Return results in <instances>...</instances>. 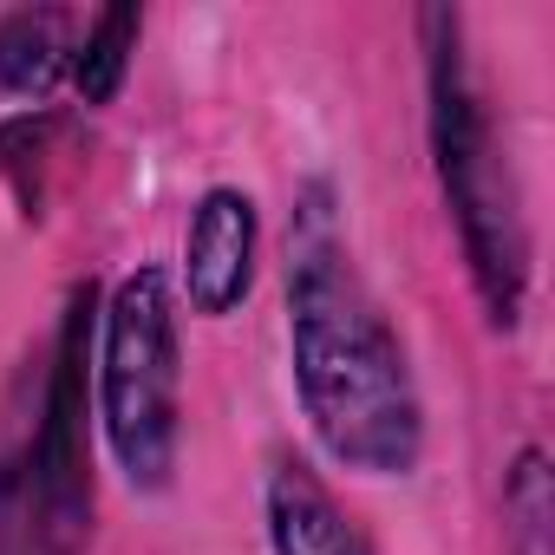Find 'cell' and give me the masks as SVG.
Listing matches in <instances>:
<instances>
[{
  "label": "cell",
  "mask_w": 555,
  "mask_h": 555,
  "mask_svg": "<svg viewBox=\"0 0 555 555\" xmlns=\"http://www.w3.org/2000/svg\"><path fill=\"white\" fill-rule=\"evenodd\" d=\"M248 261H255V203L242 190H209L190 216L183 242V282L203 314H229L248 295Z\"/></svg>",
  "instance_id": "cell-4"
},
{
  "label": "cell",
  "mask_w": 555,
  "mask_h": 555,
  "mask_svg": "<svg viewBox=\"0 0 555 555\" xmlns=\"http://www.w3.org/2000/svg\"><path fill=\"white\" fill-rule=\"evenodd\" d=\"M268 535H274V555H373L366 535L321 490V477L301 464H282L268 477Z\"/></svg>",
  "instance_id": "cell-5"
},
{
  "label": "cell",
  "mask_w": 555,
  "mask_h": 555,
  "mask_svg": "<svg viewBox=\"0 0 555 555\" xmlns=\"http://www.w3.org/2000/svg\"><path fill=\"white\" fill-rule=\"evenodd\" d=\"M66 14L53 8H27L0 21V86L14 92H47L66 66Z\"/></svg>",
  "instance_id": "cell-6"
},
{
  "label": "cell",
  "mask_w": 555,
  "mask_h": 555,
  "mask_svg": "<svg viewBox=\"0 0 555 555\" xmlns=\"http://www.w3.org/2000/svg\"><path fill=\"white\" fill-rule=\"evenodd\" d=\"M509 516L529 542V555H542V516H548V477H542V457L529 451L522 470H516V490H509Z\"/></svg>",
  "instance_id": "cell-8"
},
{
  "label": "cell",
  "mask_w": 555,
  "mask_h": 555,
  "mask_svg": "<svg viewBox=\"0 0 555 555\" xmlns=\"http://www.w3.org/2000/svg\"><path fill=\"white\" fill-rule=\"evenodd\" d=\"M131 47H138V14H131V8H105V14L86 27V47H79V60H73L86 105H105V99L118 92Z\"/></svg>",
  "instance_id": "cell-7"
},
{
  "label": "cell",
  "mask_w": 555,
  "mask_h": 555,
  "mask_svg": "<svg viewBox=\"0 0 555 555\" xmlns=\"http://www.w3.org/2000/svg\"><path fill=\"white\" fill-rule=\"evenodd\" d=\"M431 34V138H438V170H444V196L457 209L464 229V255L477 268V288L490 301V314L509 327L522 308V222H516V190L509 170L496 157L490 118L470 92V73L457 60V21L451 14H425Z\"/></svg>",
  "instance_id": "cell-2"
},
{
  "label": "cell",
  "mask_w": 555,
  "mask_h": 555,
  "mask_svg": "<svg viewBox=\"0 0 555 555\" xmlns=\"http://www.w3.org/2000/svg\"><path fill=\"white\" fill-rule=\"evenodd\" d=\"M288 314H295V379L321 444L360 470H405L418 457V392L405 353L353 274L327 196L301 209L295 261H288Z\"/></svg>",
  "instance_id": "cell-1"
},
{
  "label": "cell",
  "mask_w": 555,
  "mask_h": 555,
  "mask_svg": "<svg viewBox=\"0 0 555 555\" xmlns=\"http://www.w3.org/2000/svg\"><path fill=\"white\" fill-rule=\"evenodd\" d=\"M177 314L170 282L138 268L105 314V431L131 483L157 490L177 464Z\"/></svg>",
  "instance_id": "cell-3"
}]
</instances>
